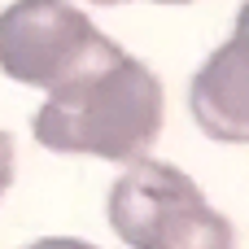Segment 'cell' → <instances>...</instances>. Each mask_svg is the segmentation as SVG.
I'll list each match as a JSON object with an SVG mask.
<instances>
[{
  "label": "cell",
  "instance_id": "1",
  "mask_svg": "<svg viewBox=\"0 0 249 249\" xmlns=\"http://www.w3.org/2000/svg\"><path fill=\"white\" fill-rule=\"evenodd\" d=\"M162 131L158 74L105 39L79 70L48 88L35 114V140L53 153H88L105 162H136Z\"/></svg>",
  "mask_w": 249,
  "mask_h": 249
},
{
  "label": "cell",
  "instance_id": "2",
  "mask_svg": "<svg viewBox=\"0 0 249 249\" xmlns=\"http://www.w3.org/2000/svg\"><path fill=\"white\" fill-rule=\"evenodd\" d=\"M109 228L131 249H236L232 223L201 188L153 158H136L109 188Z\"/></svg>",
  "mask_w": 249,
  "mask_h": 249
},
{
  "label": "cell",
  "instance_id": "3",
  "mask_svg": "<svg viewBox=\"0 0 249 249\" xmlns=\"http://www.w3.org/2000/svg\"><path fill=\"white\" fill-rule=\"evenodd\" d=\"M105 35L70 0H13L0 13V70L31 88H53L79 70Z\"/></svg>",
  "mask_w": 249,
  "mask_h": 249
},
{
  "label": "cell",
  "instance_id": "4",
  "mask_svg": "<svg viewBox=\"0 0 249 249\" xmlns=\"http://www.w3.org/2000/svg\"><path fill=\"white\" fill-rule=\"evenodd\" d=\"M188 105L197 127L210 140L245 144L249 140V39L232 35L223 48L210 53V61L193 74Z\"/></svg>",
  "mask_w": 249,
  "mask_h": 249
},
{
  "label": "cell",
  "instance_id": "5",
  "mask_svg": "<svg viewBox=\"0 0 249 249\" xmlns=\"http://www.w3.org/2000/svg\"><path fill=\"white\" fill-rule=\"evenodd\" d=\"M9 179H13V140L0 131V193L9 188Z\"/></svg>",
  "mask_w": 249,
  "mask_h": 249
},
{
  "label": "cell",
  "instance_id": "6",
  "mask_svg": "<svg viewBox=\"0 0 249 249\" xmlns=\"http://www.w3.org/2000/svg\"><path fill=\"white\" fill-rule=\"evenodd\" d=\"M31 249H96V245H83V241H70V236H57V241H35Z\"/></svg>",
  "mask_w": 249,
  "mask_h": 249
},
{
  "label": "cell",
  "instance_id": "7",
  "mask_svg": "<svg viewBox=\"0 0 249 249\" xmlns=\"http://www.w3.org/2000/svg\"><path fill=\"white\" fill-rule=\"evenodd\" d=\"M236 35H245V39H249V0L241 4V13H236Z\"/></svg>",
  "mask_w": 249,
  "mask_h": 249
},
{
  "label": "cell",
  "instance_id": "8",
  "mask_svg": "<svg viewBox=\"0 0 249 249\" xmlns=\"http://www.w3.org/2000/svg\"><path fill=\"white\" fill-rule=\"evenodd\" d=\"M92 4H123V0H92Z\"/></svg>",
  "mask_w": 249,
  "mask_h": 249
},
{
  "label": "cell",
  "instance_id": "9",
  "mask_svg": "<svg viewBox=\"0 0 249 249\" xmlns=\"http://www.w3.org/2000/svg\"><path fill=\"white\" fill-rule=\"evenodd\" d=\"M158 4H188V0H158Z\"/></svg>",
  "mask_w": 249,
  "mask_h": 249
}]
</instances>
